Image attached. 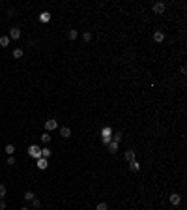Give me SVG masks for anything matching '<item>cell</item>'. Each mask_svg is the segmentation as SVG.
I'll list each match as a JSON object with an SVG mask.
<instances>
[{"label":"cell","instance_id":"1","mask_svg":"<svg viewBox=\"0 0 187 210\" xmlns=\"http://www.w3.org/2000/svg\"><path fill=\"white\" fill-rule=\"evenodd\" d=\"M9 40H19L21 38V28H17V26H13L11 30H9Z\"/></svg>","mask_w":187,"mask_h":210},{"label":"cell","instance_id":"2","mask_svg":"<svg viewBox=\"0 0 187 210\" xmlns=\"http://www.w3.org/2000/svg\"><path fill=\"white\" fill-rule=\"evenodd\" d=\"M56 126H58V122L54 120V118H49V120L45 122V130H47V131H53V130H56Z\"/></svg>","mask_w":187,"mask_h":210},{"label":"cell","instance_id":"3","mask_svg":"<svg viewBox=\"0 0 187 210\" xmlns=\"http://www.w3.org/2000/svg\"><path fill=\"white\" fill-rule=\"evenodd\" d=\"M28 152H30V156H34V158H41V148L38 146V144H32Z\"/></svg>","mask_w":187,"mask_h":210},{"label":"cell","instance_id":"4","mask_svg":"<svg viewBox=\"0 0 187 210\" xmlns=\"http://www.w3.org/2000/svg\"><path fill=\"white\" fill-rule=\"evenodd\" d=\"M163 11H165V4H163V2H155V4H153V13L161 15Z\"/></svg>","mask_w":187,"mask_h":210},{"label":"cell","instance_id":"5","mask_svg":"<svg viewBox=\"0 0 187 210\" xmlns=\"http://www.w3.org/2000/svg\"><path fill=\"white\" fill-rule=\"evenodd\" d=\"M60 135H62L64 139L71 137V128H69V126H64V128H60Z\"/></svg>","mask_w":187,"mask_h":210},{"label":"cell","instance_id":"6","mask_svg":"<svg viewBox=\"0 0 187 210\" xmlns=\"http://www.w3.org/2000/svg\"><path fill=\"white\" fill-rule=\"evenodd\" d=\"M163 40H165V34H163L161 30H155V32H153V41H155V43H161Z\"/></svg>","mask_w":187,"mask_h":210},{"label":"cell","instance_id":"7","mask_svg":"<svg viewBox=\"0 0 187 210\" xmlns=\"http://www.w3.org/2000/svg\"><path fill=\"white\" fill-rule=\"evenodd\" d=\"M47 167H49V161L45 160V158H38V169H47Z\"/></svg>","mask_w":187,"mask_h":210},{"label":"cell","instance_id":"8","mask_svg":"<svg viewBox=\"0 0 187 210\" xmlns=\"http://www.w3.org/2000/svg\"><path fill=\"white\" fill-rule=\"evenodd\" d=\"M140 169V163H138L137 160H133V161H129V171H133V173H137V171Z\"/></svg>","mask_w":187,"mask_h":210},{"label":"cell","instance_id":"9","mask_svg":"<svg viewBox=\"0 0 187 210\" xmlns=\"http://www.w3.org/2000/svg\"><path fill=\"white\" fill-rule=\"evenodd\" d=\"M180 201H182V197H180L178 193H172V195H170V203H172L174 206H178V205H180Z\"/></svg>","mask_w":187,"mask_h":210},{"label":"cell","instance_id":"10","mask_svg":"<svg viewBox=\"0 0 187 210\" xmlns=\"http://www.w3.org/2000/svg\"><path fill=\"white\" fill-rule=\"evenodd\" d=\"M51 154H53V150L51 148H41V158H45V160H49Z\"/></svg>","mask_w":187,"mask_h":210},{"label":"cell","instance_id":"11","mask_svg":"<svg viewBox=\"0 0 187 210\" xmlns=\"http://www.w3.org/2000/svg\"><path fill=\"white\" fill-rule=\"evenodd\" d=\"M124 156H125V160H127V161H133L135 160V150H125Z\"/></svg>","mask_w":187,"mask_h":210},{"label":"cell","instance_id":"12","mask_svg":"<svg viewBox=\"0 0 187 210\" xmlns=\"http://www.w3.org/2000/svg\"><path fill=\"white\" fill-rule=\"evenodd\" d=\"M116 150H118V143L111 141V143H109V152H111V154H116Z\"/></svg>","mask_w":187,"mask_h":210},{"label":"cell","instance_id":"13","mask_svg":"<svg viewBox=\"0 0 187 210\" xmlns=\"http://www.w3.org/2000/svg\"><path fill=\"white\" fill-rule=\"evenodd\" d=\"M40 21H41V23H47V21H51V13H49V11H43V13L40 15Z\"/></svg>","mask_w":187,"mask_h":210},{"label":"cell","instance_id":"14","mask_svg":"<svg viewBox=\"0 0 187 210\" xmlns=\"http://www.w3.org/2000/svg\"><path fill=\"white\" fill-rule=\"evenodd\" d=\"M9 45V38L8 36H0V47H8Z\"/></svg>","mask_w":187,"mask_h":210},{"label":"cell","instance_id":"15","mask_svg":"<svg viewBox=\"0 0 187 210\" xmlns=\"http://www.w3.org/2000/svg\"><path fill=\"white\" fill-rule=\"evenodd\" d=\"M77 36H79V32H77V30H67V40H75V38Z\"/></svg>","mask_w":187,"mask_h":210},{"label":"cell","instance_id":"16","mask_svg":"<svg viewBox=\"0 0 187 210\" xmlns=\"http://www.w3.org/2000/svg\"><path fill=\"white\" fill-rule=\"evenodd\" d=\"M41 141H43L45 144H49V143H51V135H49V131H45V133L41 135Z\"/></svg>","mask_w":187,"mask_h":210},{"label":"cell","instance_id":"17","mask_svg":"<svg viewBox=\"0 0 187 210\" xmlns=\"http://www.w3.org/2000/svg\"><path fill=\"white\" fill-rule=\"evenodd\" d=\"M4 150L9 154V156H13V152H15V146H13V144H6V148H4Z\"/></svg>","mask_w":187,"mask_h":210},{"label":"cell","instance_id":"18","mask_svg":"<svg viewBox=\"0 0 187 210\" xmlns=\"http://www.w3.org/2000/svg\"><path fill=\"white\" fill-rule=\"evenodd\" d=\"M122 139H124V133H122V131H116L114 133V143H120Z\"/></svg>","mask_w":187,"mask_h":210},{"label":"cell","instance_id":"19","mask_svg":"<svg viewBox=\"0 0 187 210\" xmlns=\"http://www.w3.org/2000/svg\"><path fill=\"white\" fill-rule=\"evenodd\" d=\"M109 208V205H107V203H97V206H95V210H107Z\"/></svg>","mask_w":187,"mask_h":210},{"label":"cell","instance_id":"20","mask_svg":"<svg viewBox=\"0 0 187 210\" xmlns=\"http://www.w3.org/2000/svg\"><path fill=\"white\" fill-rule=\"evenodd\" d=\"M32 206H34V208H41V201L34 197V199H32Z\"/></svg>","mask_w":187,"mask_h":210},{"label":"cell","instance_id":"21","mask_svg":"<svg viewBox=\"0 0 187 210\" xmlns=\"http://www.w3.org/2000/svg\"><path fill=\"white\" fill-rule=\"evenodd\" d=\"M13 58H17V60H19V58H22V49H15L13 51Z\"/></svg>","mask_w":187,"mask_h":210},{"label":"cell","instance_id":"22","mask_svg":"<svg viewBox=\"0 0 187 210\" xmlns=\"http://www.w3.org/2000/svg\"><path fill=\"white\" fill-rule=\"evenodd\" d=\"M22 197H24V201H32V199H34V193H32V191H26Z\"/></svg>","mask_w":187,"mask_h":210},{"label":"cell","instance_id":"23","mask_svg":"<svg viewBox=\"0 0 187 210\" xmlns=\"http://www.w3.org/2000/svg\"><path fill=\"white\" fill-rule=\"evenodd\" d=\"M4 197H6V186L0 184V199H4Z\"/></svg>","mask_w":187,"mask_h":210},{"label":"cell","instance_id":"24","mask_svg":"<svg viewBox=\"0 0 187 210\" xmlns=\"http://www.w3.org/2000/svg\"><path fill=\"white\" fill-rule=\"evenodd\" d=\"M84 41H92V34H90V32H84Z\"/></svg>","mask_w":187,"mask_h":210},{"label":"cell","instance_id":"25","mask_svg":"<svg viewBox=\"0 0 187 210\" xmlns=\"http://www.w3.org/2000/svg\"><path fill=\"white\" fill-rule=\"evenodd\" d=\"M6 163H8V165H15V158H13V156H9Z\"/></svg>","mask_w":187,"mask_h":210},{"label":"cell","instance_id":"26","mask_svg":"<svg viewBox=\"0 0 187 210\" xmlns=\"http://www.w3.org/2000/svg\"><path fill=\"white\" fill-rule=\"evenodd\" d=\"M103 143H105V144L111 143V135H105V137H103Z\"/></svg>","mask_w":187,"mask_h":210},{"label":"cell","instance_id":"27","mask_svg":"<svg viewBox=\"0 0 187 210\" xmlns=\"http://www.w3.org/2000/svg\"><path fill=\"white\" fill-rule=\"evenodd\" d=\"M0 210H6V203L4 201H0Z\"/></svg>","mask_w":187,"mask_h":210},{"label":"cell","instance_id":"28","mask_svg":"<svg viewBox=\"0 0 187 210\" xmlns=\"http://www.w3.org/2000/svg\"><path fill=\"white\" fill-rule=\"evenodd\" d=\"M21 210H30V208H26V206H24V208H21Z\"/></svg>","mask_w":187,"mask_h":210}]
</instances>
